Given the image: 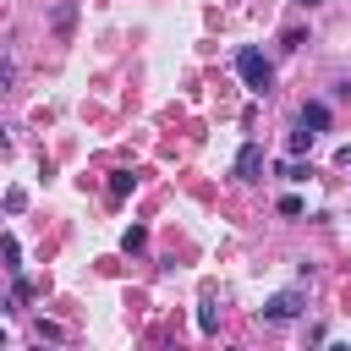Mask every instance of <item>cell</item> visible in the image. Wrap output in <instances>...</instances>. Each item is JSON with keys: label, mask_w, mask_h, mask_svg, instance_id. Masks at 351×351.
<instances>
[{"label": "cell", "mask_w": 351, "mask_h": 351, "mask_svg": "<svg viewBox=\"0 0 351 351\" xmlns=\"http://www.w3.org/2000/svg\"><path fill=\"white\" fill-rule=\"evenodd\" d=\"M236 77H241V82H247V93H258V99H263V93H274V66H269V60H263V49H252V44H241V49H236Z\"/></svg>", "instance_id": "obj_1"}, {"label": "cell", "mask_w": 351, "mask_h": 351, "mask_svg": "<svg viewBox=\"0 0 351 351\" xmlns=\"http://www.w3.org/2000/svg\"><path fill=\"white\" fill-rule=\"evenodd\" d=\"M302 307H307L302 291H274V296L263 302V318H269V324H291V318H302Z\"/></svg>", "instance_id": "obj_2"}, {"label": "cell", "mask_w": 351, "mask_h": 351, "mask_svg": "<svg viewBox=\"0 0 351 351\" xmlns=\"http://www.w3.org/2000/svg\"><path fill=\"white\" fill-rule=\"evenodd\" d=\"M258 176H263V148H258V143H241V154H236V181L252 186Z\"/></svg>", "instance_id": "obj_3"}, {"label": "cell", "mask_w": 351, "mask_h": 351, "mask_svg": "<svg viewBox=\"0 0 351 351\" xmlns=\"http://www.w3.org/2000/svg\"><path fill=\"white\" fill-rule=\"evenodd\" d=\"M302 126H307V132H329V104H324V99H307V104H302Z\"/></svg>", "instance_id": "obj_4"}, {"label": "cell", "mask_w": 351, "mask_h": 351, "mask_svg": "<svg viewBox=\"0 0 351 351\" xmlns=\"http://www.w3.org/2000/svg\"><path fill=\"white\" fill-rule=\"evenodd\" d=\"M71 22H77V0H60V5H55V16H49L55 38H66V33H71Z\"/></svg>", "instance_id": "obj_5"}, {"label": "cell", "mask_w": 351, "mask_h": 351, "mask_svg": "<svg viewBox=\"0 0 351 351\" xmlns=\"http://www.w3.org/2000/svg\"><path fill=\"white\" fill-rule=\"evenodd\" d=\"M143 247H148V230L143 225H126L121 230V252H143Z\"/></svg>", "instance_id": "obj_6"}, {"label": "cell", "mask_w": 351, "mask_h": 351, "mask_svg": "<svg viewBox=\"0 0 351 351\" xmlns=\"http://www.w3.org/2000/svg\"><path fill=\"white\" fill-rule=\"evenodd\" d=\"M280 176H285V181H307L313 170L302 165V154H291V159H280Z\"/></svg>", "instance_id": "obj_7"}, {"label": "cell", "mask_w": 351, "mask_h": 351, "mask_svg": "<svg viewBox=\"0 0 351 351\" xmlns=\"http://www.w3.org/2000/svg\"><path fill=\"white\" fill-rule=\"evenodd\" d=\"M132 186H137V176H132V170H115V176H110V197H126Z\"/></svg>", "instance_id": "obj_8"}, {"label": "cell", "mask_w": 351, "mask_h": 351, "mask_svg": "<svg viewBox=\"0 0 351 351\" xmlns=\"http://www.w3.org/2000/svg\"><path fill=\"white\" fill-rule=\"evenodd\" d=\"M313 137H318V132H307V126H296V132H291V143H285V148H291V154H307V148H313Z\"/></svg>", "instance_id": "obj_9"}, {"label": "cell", "mask_w": 351, "mask_h": 351, "mask_svg": "<svg viewBox=\"0 0 351 351\" xmlns=\"http://www.w3.org/2000/svg\"><path fill=\"white\" fill-rule=\"evenodd\" d=\"M197 329H203V335H214V329H219V313H214V302H203V307H197Z\"/></svg>", "instance_id": "obj_10"}, {"label": "cell", "mask_w": 351, "mask_h": 351, "mask_svg": "<svg viewBox=\"0 0 351 351\" xmlns=\"http://www.w3.org/2000/svg\"><path fill=\"white\" fill-rule=\"evenodd\" d=\"M0 258H5V269H11V274H16V269H22V263H16V258H22V252H16V241H11V236H0Z\"/></svg>", "instance_id": "obj_11"}, {"label": "cell", "mask_w": 351, "mask_h": 351, "mask_svg": "<svg viewBox=\"0 0 351 351\" xmlns=\"http://www.w3.org/2000/svg\"><path fill=\"white\" fill-rule=\"evenodd\" d=\"M22 208H27V192L11 186V192H5V214H22Z\"/></svg>", "instance_id": "obj_12"}, {"label": "cell", "mask_w": 351, "mask_h": 351, "mask_svg": "<svg viewBox=\"0 0 351 351\" xmlns=\"http://www.w3.org/2000/svg\"><path fill=\"white\" fill-rule=\"evenodd\" d=\"M274 208H280V214H285V219H296V214H302V197H296V192H285V197H280V203H274Z\"/></svg>", "instance_id": "obj_13"}, {"label": "cell", "mask_w": 351, "mask_h": 351, "mask_svg": "<svg viewBox=\"0 0 351 351\" xmlns=\"http://www.w3.org/2000/svg\"><path fill=\"white\" fill-rule=\"evenodd\" d=\"M33 335H38V340H66V329H60V324H44V318L33 324Z\"/></svg>", "instance_id": "obj_14"}, {"label": "cell", "mask_w": 351, "mask_h": 351, "mask_svg": "<svg viewBox=\"0 0 351 351\" xmlns=\"http://www.w3.org/2000/svg\"><path fill=\"white\" fill-rule=\"evenodd\" d=\"M11 77H16V71H11V60H0V93L11 88Z\"/></svg>", "instance_id": "obj_15"}, {"label": "cell", "mask_w": 351, "mask_h": 351, "mask_svg": "<svg viewBox=\"0 0 351 351\" xmlns=\"http://www.w3.org/2000/svg\"><path fill=\"white\" fill-rule=\"evenodd\" d=\"M335 165H351V143H340V148H335Z\"/></svg>", "instance_id": "obj_16"}, {"label": "cell", "mask_w": 351, "mask_h": 351, "mask_svg": "<svg viewBox=\"0 0 351 351\" xmlns=\"http://www.w3.org/2000/svg\"><path fill=\"white\" fill-rule=\"evenodd\" d=\"M296 5H318V0H296Z\"/></svg>", "instance_id": "obj_17"}, {"label": "cell", "mask_w": 351, "mask_h": 351, "mask_svg": "<svg viewBox=\"0 0 351 351\" xmlns=\"http://www.w3.org/2000/svg\"><path fill=\"white\" fill-rule=\"evenodd\" d=\"M0 148H5V126H0Z\"/></svg>", "instance_id": "obj_18"}, {"label": "cell", "mask_w": 351, "mask_h": 351, "mask_svg": "<svg viewBox=\"0 0 351 351\" xmlns=\"http://www.w3.org/2000/svg\"><path fill=\"white\" fill-rule=\"evenodd\" d=\"M0 346H5V329H0Z\"/></svg>", "instance_id": "obj_19"}]
</instances>
